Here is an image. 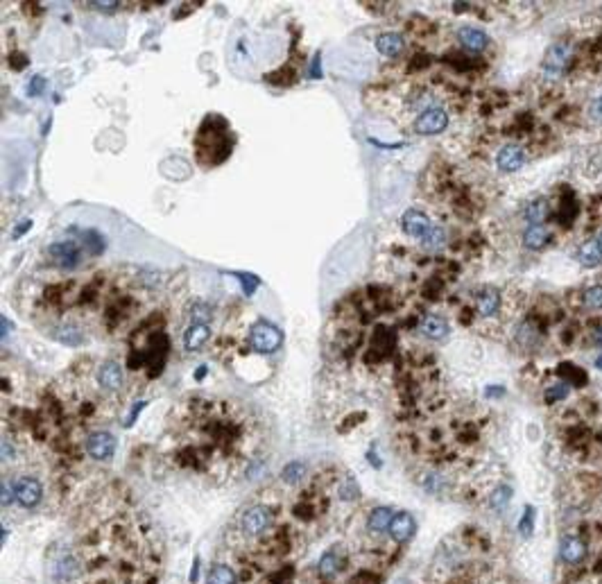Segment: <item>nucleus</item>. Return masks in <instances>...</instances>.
<instances>
[{
  "label": "nucleus",
  "mask_w": 602,
  "mask_h": 584,
  "mask_svg": "<svg viewBox=\"0 0 602 584\" xmlns=\"http://www.w3.org/2000/svg\"><path fill=\"white\" fill-rule=\"evenodd\" d=\"M247 417L234 405L215 398H190L181 405L173 424V437L179 440L177 460L184 467L213 473L238 460Z\"/></svg>",
  "instance_id": "f257e3e1"
},
{
  "label": "nucleus",
  "mask_w": 602,
  "mask_h": 584,
  "mask_svg": "<svg viewBox=\"0 0 602 584\" xmlns=\"http://www.w3.org/2000/svg\"><path fill=\"white\" fill-rule=\"evenodd\" d=\"M234 147L236 134L231 125L227 123V118H222L220 114H206L197 127L195 140H192L197 164L206 170L218 168L231 157Z\"/></svg>",
  "instance_id": "f03ea898"
},
{
  "label": "nucleus",
  "mask_w": 602,
  "mask_h": 584,
  "mask_svg": "<svg viewBox=\"0 0 602 584\" xmlns=\"http://www.w3.org/2000/svg\"><path fill=\"white\" fill-rule=\"evenodd\" d=\"M281 342H284V333L277 324L267 322V320H258L254 327L249 329L247 335V344L249 349H254L256 353H263V356H270V353L279 351Z\"/></svg>",
  "instance_id": "7ed1b4c3"
},
{
  "label": "nucleus",
  "mask_w": 602,
  "mask_h": 584,
  "mask_svg": "<svg viewBox=\"0 0 602 584\" xmlns=\"http://www.w3.org/2000/svg\"><path fill=\"white\" fill-rule=\"evenodd\" d=\"M46 254L59 270H75L84 256V245L77 240H57L46 249Z\"/></svg>",
  "instance_id": "20e7f679"
},
{
  "label": "nucleus",
  "mask_w": 602,
  "mask_h": 584,
  "mask_svg": "<svg viewBox=\"0 0 602 584\" xmlns=\"http://www.w3.org/2000/svg\"><path fill=\"white\" fill-rule=\"evenodd\" d=\"M449 127V114L442 107H430L414 118V131L421 136H435Z\"/></svg>",
  "instance_id": "39448f33"
},
{
  "label": "nucleus",
  "mask_w": 602,
  "mask_h": 584,
  "mask_svg": "<svg viewBox=\"0 0 602 584\" xmlns=\"http://www.w3.org/2000/svg\"><path fill=\"white\" fill-rule=\"evenodd\" d=\"M14 496H16V503L21 507L32 509L43 498V485L32 476H21L14 480Z\"/></svg>",
  "instance_id": "423d86ee"
},
{
  "label": "nucleus",
  "mask_w": 602,
  "mask_h": 584,
  "mask_svg": "<svg viewBox=\"0 0 602 584\" xmlns=\"http://www.w3.org/2000/svg\"><path fill=\"white\" fill-rule=\"evenodd\" d=\"M86 453L93 457V460L105 462L109 457H114L116 453V437L107 431H95L86 437Z\"/></svg>",
  "instance_id": "0eeeda50"
},
{
  "label": "nucleus",
  "mask_w": 602,
  "mask_h": 584,
  "mask_svg": "<svg viewBox=\"0 0 602 584\" xmlns=\"http://www.w3.org/2000/svg\"><path fill=\"white\" fill-rule=\"evenodd\" d=\"M272 523V512L270 507L265 505H254L249 507L247 512L242 514L240 519V530L244 532V535H261V532H265L267 528H270Z\"/></svg>",
  "instance_id": "6e6552de"
},
{
  "label": "nucleus",
  "mask_w": 602,
  "mask_h": 584,
  "mask_svg": "<svg viewBox=\"0 0 602 584\" xmlns=\"http://www.w3.org/2000/svg\"><path fill=\"white\" fill-rule=\"evenodd\" d=\"M401 227H403L405 236L421 240L423 236L428 233V229L433 227V223H430V218L423 211H419V209H407L403 216H401Z\"/></svg>",
  "instance_id": "1a4fd4ad"
},
{
  "label": "nucleus",
  "mask_w": 602,
  "mask_h": 584,
  "mask_svg": "<svg viewBox=\"0 0 602 584\" xmlns=\"http://www.w3.org/2000/svg\"><path fill=\"white\" fill-rule=\"evenodd\" d=\"M98 383H100L102 390H109V392L123 390V385H125V372H123V367L118 365L116 360L102 362L100 369H98Z\"/></svg>",
  "instance_id": "9d476101"
},
{
  "label": "nucleus",
  "mask_w": 602,
  "mask_h": 584,
  "mask_svg": "<svg viewBox=\"0 0 602 584\" xmlns=\"http://www.w3.org/2000/svg\"><path fill=\"white\" fill-rule=\"evenodd\" d=\"M414 530H417V523H414V516L410 512H399L394 514V519L390 523V537L394 539L397 544H405L410 542Z\"/></svg>",
  "instance_id": "9b49d317"
},
{
  "label": "nucleus",
  "mask_w": 602,
  "mask_h": 584,
  "mask_svg": "<svg viewBox=\"0 0 602 584\" xmlns=\"http://www.w3.org/2000/svg\"><path fill=\"white\" fill-rule=\"evenodd\" d=\"M568 57H570V46L566 41H557V43H553V46L548 48L544 68L548 73H553V75H557V73H562L564 68H566Z\"/></svg>",
  "instance_id": "f8f14e48"
},
{
  "label": "nucleus",
  "mask_w": 602,
  "mask_h": 584,
  "mask_svg": "<svg viewBox=\"0 0 602 584\" xmlns=\"http://www.w3.org/2000/svg\"><path fill=\"white\" fill-rule=\"evenodd\" d=\"M457 39H460V43H462V48L469 50V53H482V50L489 46V36L482 32L480 27H473V25L460 27Z\"/></svg>",
  "instance_id": "ddd939ff"
},
{
  "label": "nucleus",
  "mask_w": 602,
  "mask_h": 584,
  "mask_svg": "<svg viewBox=\"0 0 602 584\" xmlns=\"http://www.w3.org/2000/svg\"><path fill=\"white\" fill-rule=\"evenodd\" d=\"M525 164V154L518 145H505L498 150L496 154V166L503 170V173H514Z\"/></svg>",
  "instance_id": "4468645a"
},
{
  "label": "nucleus",
  "mask_w": 602,
  "mask_h": 584,
  "mask_svg": "<svg viewBox=\"0 0 602 584\" xmlns=\"http://www.w3.org/2000/svg\"><path fill=\"white\" fill-rule=\"evenodd\" d=\"M475 310L482 317H494L498 310H501V292L496 288H482V290L475 294Z\"/></svg>",
  "instance_id": "2eb2a0df"
},
{
  "label": "nucleus",
  "mask_w": 602,
  "mask_h": 584,
  "mask_svg": "<svg viewBox=\"0 0 602 584\" xmlns=\"http://www.w3.org/2000/svg\"><path fill=\"white\" fill-rule=\"evenodd\" d=\"M209 338H211L209 324H190V327L184 331V349L186 351H199L206 342H209Z\"/></svg>",
  "instance_id": "dca6fc26"
},
{
  "label": "nucleus",
  "mask_w": 602,
  "mask_h": 584,
  "mask_svg": "<svg viewBox=\"0 0 602 584\" xmlns=\"http://www.w3.org/2000/svg\"><path fill=\"white\" fill-rule=\"evenodd\" d=\"M560 555L566 564H579L586 555V544L579 537H564L560 546Z\"/></svg>",
  "instance_id": "f3484780"
},
{
  "label": "nucleus",
  "mask_w": 602,
  "mask_h": 584,
  "mask_svg": "<svg viewBox=\"0 0 602 584\" xmlns=\"http://www.w3.org/2000/svg\"><path fill=\"white\" fill-rule=\"evenodd\" d=\"M419 331L421 335H426L428 340H442L449 335V324H446V320L440 315H426L419 322Z\"/></svg>",
  "instance_id": "a211bd4d"
},
{
  "label": "nucleus",
  "mask_w": 602,
  "mask_h": 584,
  "mask_svg": "<svg viewBox=\"0 0 602 584\" xmlns=\"http://www.w3.org/2000/svg\"><path fill=\"white\" fill-rule=\"evenodd\" d=\"M376 48L383 57H399L403 50V36L399 32H385L376 39Z\"/></svg>",
  "instance_id": "6ab92c4d"
},
{
  "label": "nucleus",
  "mask_w": 602,
  "mask_h": 584,
  "mask_svg": "<svg viewBox=\"0 0 602 584\" xmlns=\"http://www.w3.org/2000/svg\"><path fill=\"white\" fill-rule=\"evenodd\" d=\"M548 229L544 225H530L523 233V245L527 249H541L548 242Z\"/></svg>",
  "instance_id": "aec40b11"
},
{
  "label": "nucleus",
  "mask_w": 602,
  "mask_h": 584,
  "mask_svg": "<svg viewBox=\"0 0 602 584\" xmlns=\"http://www.w3.org/2000/svg\"><path fill=\"white\" fill-rule=\"evenodd\" d=\"M392 519H394V512L390 507H376L374 512L369 514V519H367V528L371 530V532H385V530H390V523H392Z\"/></svg>",
  "instance_id": "412c9836"
},
{
  "label": "nucleus",
  "mask_w": 602,
  "mask_h": 584,
  "mask_svg": "<svg viewBox=\"0 0 602 584\" xmlns=\"http://www.w3.org/2000/svg\"><path fill=\"white\" fill-rule=\"evenodd\" d=\"M577 261L584 265V268H596V265L602 263V251L598 247L596 240L584 242L582 247L577 249Z\"/></svg>",
  "instance_id": "4be33fe9"
},
{
  "label": "nucleus",
  "mask_w": 602,
  "mask_h": 584,
  "mask_svg": "<svg viewBox=\"0 0 602 584\" xmlns=\"http://www.w3.org/2000/svg\"><path fill=\"white\" fill-rule=\"evenodd\" d=\"M419 242H421V247H423V249H428V251L442 249V247H444V242H446V229H444L442 225H435V223H433V227L428 229V233L423 236V238H421Z\"/></svg>",
  "instance_id": "5701e85b"
},
{
  "label": "nucleus",
  "mask_w": 602,
  "mask_h": 584,
  "mask_svg": "<svg viewBox=\"0 0 602 584\" xmlns=\"http://www.w3.org/2000/svg\"><path fill=\"white\" fill-rule=\"evenodd\" d=\"M523 218L530 225H541L548 218V202H546V199H534V202H530L525 206Z\"/></svg>",
  "instance_id": "b1692460"
},
{
  "label": "nucleus",
  "mask_w": 602,
  "mask_h": 584,
  "mask_svg": "<svg viewBox=\"0 0 602 584\" xmlns=\"http://www.w3.org/2000/svg\"><path fill=\"white\" fill-rule=\"evenodd\" d=\"M206 584H238V578H236V573L229 566L215 564V566H211Z\"/></svg>",
  "instance_id": "393cba45"
},
{
  "label": "nucleus",
  "mask_w": 602,
  "mask_h": 584,
  "mask_svg": "<svg viewBox=\"0 0 602 584\" xmlns=\"http://www.w3.org/2000/svg\"><path fill=\"white\" fill-rule=\"evenodd\" d=\"M55 340H59L62 344L77 346V344H81L84 335H81V331L77 327H73V324H62V327L55 331Z\"/></svg>",
  "instance_id": "a878e982"
},
{
  "label": "nucleus",
  "mask_w": 602,
  "mask_h": 584,
  "mask_svg": "<svg viewBox=\"0 0 602 584\" xmlns=\"http://www.w3.org/2000/svg\"><path fill=\"white\" fill-rule=\"evenodd\" d=\"M303 476H306V464L303 462H290L288 467L281 471V480L288 485H297Z\"/></svg>",
  "instance_id": "bb28decb"
},
{
  "label": "nucleus",
  "mask_w": 602,
  "mask_h": 584,
  "mask_svg": "<svg viewBox=\"0 0 602 584\" xmlns=\"http://www.w3.org/2000/svg\"><path fill=\"white\" fill-rule=\"evenodd\" d=\"M338 571H340V557L333 550L324 553L322 559H319V573H322L324 578H331V575H336Z\"/></svg>",
  "instance_id": "cd10ccee"
},
{
  "label": "nucleus",
  "mask_w": 602,
  "mask_h": 584,
  "mask_svg": "<svg viewBox=\"0 0 602 584\" xmlns=\"http://www.w3.org/2000/svg\"><path fill=\"white\" fill-rule=\"evenodd\" d=\"M584 306L593 310L602 308V285H593L584 292Z\"/></svg>",
  "instance_id": "c85d7f7f"
},
{
  "label": "nucleus",
  "mask_w": 602,
  "mask_h": 584,
  "mask_svg": "<svg viewBox=\"0 0 602 584\" xmlns=\"http://www.w3.org/2000/svg\"><path fill=\"white\" fill-rule=\"evenodd\" d=\"M510 498H512V490L507 485H501V487H496V492H494V496H492V507H496V509H501V507H505L510 503Z\"/></svg>",
  "instance_id": "c756f323"
},
{
  "label": "nucleus",
  "mask_w": 602,
  "mask_h": 584,
  "mask_svg": "<svg viewBox=\"0 0 602 584\" xmlns=\"http://www.w3.org/2000/svg\"><path fill=\"white\" fill-rule=\"evenodd\" d=\"M75 573H77V566H75V559H73V557H64L62 561H59L57 578L68 580V578H73V575H75Z\"/></svg>",
  "instance_id": "7c9ffc66"
},
{
  "label": "nucleus",
  "mask_w": 602,
  "mask_h": 584,
  "mask_svg": "<svg viewBox=\"0 0 602 584\" xmlns=\"http://www.w3.org/2000/svg\"><path fill=\"white\" fill-rule=\"evenodd\" d=\"M532 526H534V509L532 507H525V514H523L521 523H518V530H521L523 537H530Z\"/></svg>",
  "instance_id": "2f4dec72"
},
{
  "label": "nucleus",
  "mask_w": 602,
  "mask_h": 584,
  "mask_svg": "<svg viewBox=\"0 0 602 584\" xmlns=\"http://www.w3.org/2000/svg\"><path fill=\"white\" fill-rule=\"evenodd\" d=\"M43 88H46V79H43L41 75H34L27 84V93L32 95V98H36V95L43 93Z\"/></svg>",
  "instance_id": "473e14b6"
},
{
  "label": "nucleus",
  "mask_w": 602,
  "mask_h": 584,
  "mask_svg": "<svg viewBox=\"0 0 602 584\" xmlns=\"http://www.w3.org/2000/svg\"><path fill=\"white\" fill-rule=\"evenodd\" d=\"M566 394H568V388L564 385V383H560V385L550 388V390L546 392V398H548L550 403H553V401H560V398H564Z\"/></svg>",
  "instance_id": "72a5a7b5"
},
{
  "label": "nucleus",
  "mask_w": 602,
  "mask_h": 584,
  "mask_svg": "<svg viewBox=\"0 0 602 584\" xmlns=\"http://www.w3.org/2000/svg\"><path fill=\"white\" fill-rule=\"evenodd\" d=\"M238 279H240V283L244 285V294H247V297H249V294L256 290V285H258V279H256L254 275H240Z\"/></svg>",
  "instance_id": "f704fd0d"
},
{
  "label": "nucleus",
  "mask_w": 602,
  "mask_h": 584,
  "mask_svg": "<svg viewBox=\"0 0 602 584\" xmlns=\"http://www.w3.org/2000/svg\"><path fill=\"white\" fill-rule=\"evenodd\" d=\"M91 5L93 10H100V12H116L118 7H121V3H116V0H109V3H86Z\"/></svg>",
  "instance_id": "c9c22d12"
},
{
  "label": "nucleus",
  "mask_w": 602,
  "mask_h": 584,
  "mask_svg": "<svg viewBox=\"0 0 602 584\" xmlns=\"http://www.w3.org/2000/svg\"><path fill=\"white\" fill-rule=\"evenodd\" d=\"M14 500H16V496H14V485L3 483V507L12 505Z\"/></svg>",
  "instance_id": "e433bc0d"
},
{
  "label": "nucleus",
  "mask_w": 602,
  "mask_h": 584,
  "mask_svg": "<svg viewBox=\"0 0 602 584\" xmlns=\"http://www.w3.org/2000/svg\"><path fill=\"white\" fill-rule=\"evenodd\" d=\"M593 342H596L598 346H602V324H600V327H596V331H593Z\"/></svg>",
  "instance_id": "4c0bfd02"
},
{
  "label": "nucleus",
  "mask_w": 602,
  "mask_h": 584,
  "mask_svg": "<svg viewBox=\"0 0 602 584\" xmlns=\"http://www.w3.org/2000/svg\"><path fill=\"white\" fill-rule=\"evenodd\" d=\"M27 229H29V220H27V223H25V225H21V227L16 229V231H14V238H18V236H21V233H23V231H27Z\"/></svg>",
  "instance_id": "58836bf2"
},
{
  "label": "nucleus",
  "mask_w": 602,
  "mask_h": 584,
  "mask_svg": "<svg viewBox=\"0 0 602 584\" xmlns=\"http://www.w3.org/2000/svg\"><path fill=\"white\" fill-rule=\"evenodd\" d=\"M313 75H317V77L322 75V71H319V57L315 59V64H313Z\"/></svg>",
  "instance_id": "ea45409f"
},
{
  "label": "nucleus",
  "mask_w": 602,
  "mask_h": 584,
  "mask_svg": "<svg viewBox=\"0 0 602 584\" xmlns=\"http://www.w3.org/2000/svg\"><path fill=\"white\" fill-rule=\"evenodd\" d=\"M596 367H598V369H602V353H600V356L596 358Z\"/></svg>",
  "instance_id": "a19ab883"
},
{
  "label": "nucleus",
  "mask_w": 602,
  "mask_h": 584,
  "mask_svg": "<svg viewBox=\"0 0 602 584\" xmlns=\"http://www.w3.org/2000/svg\"><path fill=\"white\" fill-rule=\"evenodd\" d=\"M596 242H598V247H600V251H602V231L598 233V238H596Z\"/></svg>",
  "instance_id": "79ce46f5"
}]
</instances>
